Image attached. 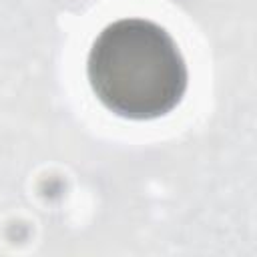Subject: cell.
<instances>
[{"label": "cell", "instance_id": "6da1fadb", "mask_svg": "<svg viewBox=\"0 0 257 257\" xmlns=\"http://www.w3.org/2000/svg\"><path fill=\"white\" fill-rule=\"evenodd\" d=\"M86 78L96 100L128 120H153L183 100L187 62L161 24L120 18L106 24L88 50Z\"/></svg>", "mask_w": 257, "mask_h": 257}]
</instances>
